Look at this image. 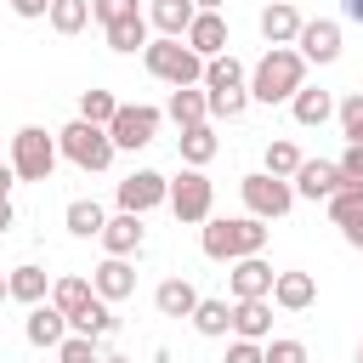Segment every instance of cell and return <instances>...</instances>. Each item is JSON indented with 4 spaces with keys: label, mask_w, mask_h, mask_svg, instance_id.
Returning <instances> with one entry per match:
<instances>
[{
    "label": "cell",
    "mask_w": 363,
    "mask_h": 363,
    "mask_svg": "<svg viewBox=\"0 0 363 363\" xmlns=\"http://www.w3.org/2000/svg\"><path fill=\"white\" fill-rule=\"evenodd\" d=\"M267 227L272 221H261V216H210L204 221V233H199V250L210 255V261H244V255H261L267 250Z\"/></svg>",
    "instance_id": "obj_1"
},
{
    "label": "cell",
    "mask_w": 363,
    "mask_h": 363,
    "mask_svg": "<svg viewBox=\"0 0 363 363\" xmlns=\"http://www.w3.org/2000/svg\"><path fill=\"white\" fill-rule=\"evenodd\" d=\"M306 85V57L295 51V45H267V57L250 68V96L255 102H289L295 91Z\"/></svg>",
    "instance_id": "obj_2"
},
{
    "label": "cell",
    "mask_w": 363,
    "mask_h": 363,
    "mask_svg": "<svg viewBox=\"0 0 363 363\" xmlns=\"http://www.w3.org/2000/svg\"><path fill=\"white\" fill-rule=\"evenodd\" d=\"M142 68H147L159 85H170V91H182V85H204V57H199L187 40H170V34H153V40H147Z\"/></svg>",
    "instance_id": "obj_3"
},
{
    "label": "cell",
    "mask_w": 363,
    "mask_h": 363,
    "mask_svg": "<svg viewBox=\"0 0 363 363\" xmlns=\"http://www.w3.org/2000/svg\"><path fill=\"white\" fill-rule=\"evenodd\" d=\"M57 147H62V159L74 164V170H85V176H102L108 164H113V136H108V125H91V119H68L62 130H57Z\"/></svg>",
    "instance_id": "obj_4"
},
{
    "label": "cell",
    "mask_w": 363,
    "mask_h": 363,
    "mask_svg": "<svg viewBox=\"0 0 363 363\" xmlns=\"http://www.w3.org/2000/svg\"><path fill=\"white\" fill-rule=\"evenodd\" d=\"M57 159H62V147H57V130L23 125V130L11 136V170H17V182H51Z\"/></svg>",
    "instance_id": "obj_5"
},
{
    "label": "cell",
    "mask_w": 363,
    "mask_h": 363,
    "mask_svg": "<svg viewBox=\"0 0 363 363\" xmlns=\"http://www.w3.org/2000/svg\"><path fill=\"white\" fill-rule=\"evenodd\" d=\"M216 210V182L199 164H182V176H170V216L182 227H204Z\"/></svg>",
    "instance_id": "obj_6"
},
{
    "label": "cell",
    "mask_w": 363,
    "mask_h": 363,
    "mask_svg": "<svg viewBox=\"0 0 363 363\" xmlns=\"http://www.w3.org/2000/svg\"><path fill=\"white\" fill-rule=\"evenodd\" d=\"M238 193H244V210L261 216V221H284V216L295 210V182H284V176H272V170L238 176Z\"/></svg>",
    "instance_id": "obj_7"
},
{
    "label": "cell",
    "mask_w": 363,
    "mask_h": 363,
    "mask_svg": "<svg viewBox=\"0 0 363 363\" xmlns=\"http://www.w3.org/2000/svg\"><path fill=\"white\" fill-rule=\"evenodd\" d=\"M159 125H164V108H153V102H119V113H113L108 136H113V147H119V153H136V147L159 142Z\"/></svg>",
    "instance_id": "obj_8"
},
{
    "label": "cell",
    "mask_w": 363,
    "mask_h": 363,
    "mask_svg": "<svg viewBox=\"0 0 363 363\" xmlns=\"http://www.w3.org/2000/svg\"><path fill=\"white\" fill-rule=\"evenodd\" d=\"M113 199H119V210L147 216V210L170 204V176H159V170H130V176L113 187Z\"/></svg>",
    "instance_id": "obj_9"
},
{
    "label": "cell",
    "mask_w": 363,
    "mask_h": 363,
    "mask_svg": "<svg viewBox=\"0 0 363 363\" xmlns=\"http://www.w3.org/2000/svg\"><path fill=\"white\" fill-rule=\"evenodd\" d=\"M289 182H295V199H312V204L323 199V204H329V199L340 193V182H346V176H340V164H335V159H301V170H295Z\"/></svg>",
    "instance_id": "obj_10"
},
{
    "label": "cell",
    "mask_w": 363,
    "mask_h": 363,
    "mask_svg": "<svg viewBox=\"0 0 363 363\" xmlns=\"http://www.w3.org/2000/svg\"><path fill=\"white\" fill-rule=\"evenodd\" d=\"M272 267L261 261V255H244V261H233L227 267V289H233V301H272Z\"/></svg>",
    "instance_id": "obj_11"
},
{
    "label": "cell",
    "mask_w": 363,
    "mask_h": 363,
    "mask_svg": "<svg viewBox=\"0 0 363 363\" xmlns=\"http://www.w3.org/2000/svg\"><path fill=\"white\" fill-rule=\"evenodd\" d=\"M91 289H96L102 301H130V295H136V267H130V255L96 261V267H91Z\"/></svg>",
    "instance_id": "obj_12"
},
{
    "label": "cell",
    "mask_w": 363,
    "mask_h": 363,
    "mask_svg": "<svg viewBox=\"0 0 363 363\" xmlns=\"http://www.w3.org/2000/svg\"><path fill=\"white\" fill-rule=\"evenodd\" d=\"M23 335H28V346H40V352H57V346L68 340V318H62V306H51V301L28 306V318H23Z\"/></svg>",
    "instance_id": "obj_13"
},
{
    "label": "cell",
    "mask_w": 363,
    "mask_h": 363,
    "mask_svg": "<svg viewBox=\"0 0 363 363\" xmlns=\"http://www.w3.org/2000/svg\"><path fill=\"white\" fill-rule=\"evenodd\" d=\"M295 51H301L306 62H335V57H340V23H335V17H312V23H301Z\"/></svg>",
    "instance_id": "obj_14"
},
{
    "label": "cell",
    "mask_w": 363,
    "mask_h": 363,
    "mask_svg": "<svg viewBox=\"0 0 363 363\" xmlns=\"http://www.w3.org/2000/svg\"><path fill=\"white\" fill-rule=\"evenodd\" d=\"M301 6L295 0H272V6H261V40L267 45H295L301 40Z\"/></svg>",
    "instance_id": "obj_15"
},
{
    "label": "cell",
    "mask_w": 363,
    "mask_h": 363,
    "mask_svg": "<svg viewBox=\"0 0 363 363\" xmlns=\"http://www.w3.org/2000/svg\"><path fill=\"white\" fill-rule=\"evenodd\" d=\"M142 244H147L142 216H130V210L108 216V227H102V250H108V255H142Z\"/></svg>",
    "instance_id": "obj_16"
},
{
    "label": "cell",
    "mask_w": 363,
    "mask_h": 363,
    "mask_svg": "<svg viewBox=\"0 0 363 363\" xmlns=\"http://www.w3.org/2000/svg\"><path fill=\"white\" fill-rule=\"evenodd\" d=\"M182 40H187L204 62H210V57H221V51L233 45V40H227V17H221V11H199V17H193V28H187Z\"/></svg>",
    "instance_id": "obj_17"
},
{
    "label": "cell",
    "mask_w": 363,
    "mask_h": 363,
    "mask_svg": "<svg viewBox=\"0 0 363 363\" xmlns=\"http://www.w3.org/2000/svg\"><path fill=\"white\" fill-rule=\"evenodd\" d=\"M102 34H108V51H119V57H136V51H147V40H153V23H147V11H136V17H119V23H108Z\"/></svg>",
    "instance_id": "obj_18"
},
{
    "label": "cell",
    "mask_w": 363,
    "mask_h": 363,
    "mask_svg": "<svg viewBox=\"0 0 363 363\" xmlns=\"http://www.w3.org/2000/svg\"><path fill=\"white\" fill-rule=\"evenodd\" d=\"M164 119H176V130H187V125H204V119H210V91H204V85H182V91H170V102H164Z\"/></svg>",
    "instance_id": "obj_19"
},
{
    "label": "cell",
    "mask_w": 363,
    "mask_h": 363,
    "mask_svg": "<svg viewBox=\"0 0 363 363\" xmlns=\"http://www.w3.org/2000/svg\"><path fill=\"white\" fill-rule=\"evenodd\" d=\"M289 113H295V125L318 130V125H329V119H335V96H329L323 85H301V91L289 96Z\"/></svg>",
    "instance_id": "obj_20"
},
{
    "label": "cell",
    "mask_w": 363,
    "mask_h": 363,
    "mask_svg": "<svg viewBox=\"0 0 363 363\" xmlns=\"http://www.w3.org/2000/svg\"><path fill=\"white\" fill-rule=\"evenodd\" d=\"M312 301H318V278H312V272H278V278H272V306L306 312Z\"/></svg>",
    "instance_id": "obj_21"
},
{
    "label": "cell",
    "mask_w": 363,
    "mask_h": 363,
    "mask_svg": "<svg viewBox=\"0 0 363 363\" xmlns=\"http://www.w3.org/2000/svg\"><path fill=\"white\" fill-rule=\"evenodd\" d=\"M193 17H199V6H193V0H147V23H153V34L182 40V34L193 28Z\"/></svg>",
    "instance_id": "obj_22"
},
{
    "label": "cell",
    "mask_w": 363,
    "mask_h": 363,
    "mask_svg": "<svg viewBox=\"0 0 363 363\" xmlns=\"http://www.w3.org/2000/svg\"><path fill=\"white\" fill-rule=\"evenodd\" d=\"M6 284H11V301H23V306L51 301V272H45V267H34V261L11 267V272H6Z\"/></svg>",
    "instance_id": "obj_23"
},
{
    "label": "cell",
    "mask_w": 363,
    "mask_h": 363,
    "mask_svg": "<svg viewBox=\"0 0 363 363\" xmlns=\"http://www.w3.org/2000/svg\"><path fill=\"white\" fill-rule=\"evenodd\" d=\"M233 335L238 340H272V301H233Z\"/></svg>",
    "instance_id": "obj_24"
},
{
    "label": "cell",
    "mask_w": 363,
    "mask_h": 363,
    "mask_svg": "<svg viewBox=\"0 0 363 363\" xmlns=\"http://www.w3.org/2000/svg\"><path fill=\"white\" fill-rule=\"evenodd\" d=\"M204 340H221V335H233V301H216V295H199V306H193V318H187Z\"/></svg>",
    "instance_id": "obj_25"
},
{
    "label": "cell",
    "mask_w": 363,
    "mask_h": 363,
    "mask_svg": "<svg viewBox=\"0 0 363 363\" xmlns=\"http://www.w3.org/2000/svg\"><path fill=\"white\" fill-rule=\"evenodd\" d=\"M153 306H159V318H193L199 289H193L187 278H164V284L153 289Z\"/></svg>",
    "instance_id": "obj_26"
},
{
    "label": "cell",
    "mask_w": 363,
    "mask_h": 363,
    "mask_svg": "<svg viewBox=\"0 0 363 363\" xmlns=\"http://www.w3.org/2000/svg\"><path fill=\"white\" fill-rule=\"evenodd\" d=\"M62 227H68L74 238H102V227H108V210H102L96 199H74V204L62 210Z\"/></svg>",
    "instance_id": "obj_27"
},
{
    "label": "cell",
    "mask_w": 363,
    "mask_h": 363,
    "mask_svg": "<svg viewBox=\"0 0 363 363\" xmlns=\"http://www.w3.org/2000/svg\"><path fill=\"white\" fill-rule=\"evenodd\" d=\"M96 301V289H91V278H74V272H62V278H51V306H62V318H74V312H85Z\"/></svg>",
    "instance_id": "obj_28"
},
{
    "label": "cell",
    "mask_w": 363,
    "mask_h": 363,
    "mask_svg": "<svg viewBox=\"0 0 363 363\" xmlns=\"http://www.w3.org/2000/svg\"><path fill=\"white\" fill-rule=\"evenodd\" d=\"M238 85H250V68L233 51H221V57L204 62V91H238Z\"/></svg>",
    "instance_id": "obj_29"
},
{
    "label": "cell",
    "mask_w": 363,
    "mask_h": 363,
    "mask_svg": "<svg viewBox=\"0 0 363 363\" xmlns=\"http://www.w3.org/2000/svg\"><path fill=\"white\" fill-rule=\"evenodd\" d=\"M176 147H182V164H199V170H204L221 142H216V130H210V119H204V125H187V130L176 136Z\"/></svg>",
    "instance_id": "obj_30"
},
{
    "label": "cell",
    "mask_w": 363,
    "mask_h": 363,
    "mask_svg": "<svg viewBox=\"0 0 363 363\" xmlns=\"http://www.w3.org/2000/svg\"><path fill=\"white\" fill-rule=\"evenodd\" d=\"M68 329H74V335H96V340H108V335L119 329V318H113V301H102V295H96L85 312H74V318H68Z\"/></svg>",
    "instance_id": "obj_31"
},
{
    "label": "cell",
    "mask_w": 363,
    "mask_h": 363,
    "mask_svg": "<svg viewBox=\"0 0 363 363\" xmlns=\"http://www.w3.org/2000/svg\"><path fill=\"white\" fill-rule=\"evenodd\" d=\"M45 23H51L57 34H79V28L91 23V0H51Z\"/></svg>",
    "instance_id": "obj_32"
},
{
    "label": "cell",
    "mask_w": 363,
    "mask_h": 363,
    "mask_svg": "<svg viewBox=\"0 0 363 363\" xmlns=\"http://www.w3.org/2000/svg\"><path fill=\"white\" fill-rule=\"evenodd\" d=\"M113 113H119V96H113V91H102V85L79 91V119H91V125H113Z\"/></svg>",
    "instance_id": "obj_33"
},
{
    "label": "cell",
    "mask_w": 363,
    "mask_h": 363,
    "mask_svg": "<svg viewBox=\"0 0 363 363\" xmlns=\"http://www.w3.org/2000/svg\"><path fill=\"white\" fill-rule=\"evenodd\" d=\"M352 216H363V182H340V193L329 199V221L346 227Z\"/></svg>",
    "instance_id": "obj_34"
},
{
    "label": "cell",
    "mask_w": 363,
    "mask_h": 363,
    "mask_svg": "<svg viewBox=\"0 0 363 363\" xmlns=\"http://www.w3.org/2000/svg\"><path fill=\"white\" fill-rule=\"evenodd\" d=\"M335 119H340V136L346 142H363V91H346L335 102Z\"/></svg>",
    "instance_id": "obj_35"
},
{
    "label": "cell",
    "mask_w": 363,
    "mask_h": 363,
    "mask_svg": "<svg viewBox=\"0 0 363 363\" xmlns=\"http://www.w3.org/2000/svg\"><path fill=\"white\" fill-rule=\"evenodd\" d=\"M301 159H306V153H301L295 142H284V136H278V142H267V170H272V176H284V182H289V176L301 170Z\"/></svg>",
    "instance_id": "obj_36"
},
{
    "label": "cell",
    "mask_w": 363,
    "mask_h": 363,
    "mask_svg": "<svg viewBox=\"0 0 363 363\" xmlns=\"http://www.w3.org/2000/svg\"><path fill=\"white\" fill-rule=\"evenodd\" d=\"M57 363H102L96 335H74V329H68V340L57 346Z\"/></svg>",
    "instance_id": "obj_37"
},
{
    "label": "cell",
    "mask_w": 363,
    "mask_h": 363,
    "mask_svg": "<svg viewBox=\"0 0 363 363\" xmlns=\"http://www.w3.org/2000/svg\"><path fill=\"white\" fill-rule=\"evenodd\" d=\"M250 102H255L250 85H238V91H210V119H238Z\"/></svg>",
    "instance_id": "obj_38"
},
{
    "label": "cell",
    "mask_w": 363,
    "mask_h": 363,
    "mask_svg": "<svg viewBox=\"0 0 363 363\" xmlns=\"http://www.w3.org/2000/svg\"><path fill=\"white\" fill-rule=\"evenodd\" d=\"M267 363H306V340L272 335V340H267Z\"/></svg>",
    "instance_id": "obj_39"
},
{
    "label": "cell",
    "mask_w": 363,
    "mask_h": 363,
    "mask_svg": "<svg viewBox=\"0 0 363 363\" xmlns=\"http://www.w3.org/2000/svg\"><path fill=\"white\" fill-rule=\"evenodd\" d=\"M136 11H142L136 0H91V17H96L102 28H108V23H119V17H136Z\"/></svg>",
    "instance_id": "obj_40"
},
{
    "label": "cell",
    "mask_w": 363,
    "mask_h": 363,
    "mask_svg": "<svg viewBox=\"0 0 363 363\" xmlns=\"http://www.w3.org/2000/svg\"><path fill=\"white\" fill-rule=\"evenodd\" d=\"M221 363H267V340H238L233 335V346H227Z\"/></svg>",
    "instance_id": "obj_41"
},
{
    "label": "cell",
    "mask_w": 363,
    "mask_h": 363,
    "mask_svg": "<svg viewBox=\"0 0 363 363\" xmlns=\"http://www.w3.org/2000/svg\"><path fill=\"white\" fill-rule=\"evenodd\" d=\"M335 164H340L346 182H363V142H346V153H340Z\"/></svg>",
    "instance_id": "obj_42"
},
{
    "label": "cell",
    "mask_w": 363,
    "mask_h": 363,
    "mask_svg": "<svg viewBox=\"0 0 363 363\" xmlns=\"http://www.w3.org/2000/svg\"><path fill=\"white\" fill-rule=\"evenodd\" d=\"M11 11H17L23 23H34V17H45V11H51V0H11Z\"/></svg>",
    "instance_id": "obj_43"
},
{
    "label": "cell",
    "mask_w": 363,
    "mask_h": 363,
    "mask_svg": "<svg viewBox=\"0 0 363 363\" xmlns=\"http://www.w3.org/2000/svg\"><path fill=\"white\" fill-rule=\"evenodd\" d=\"M340 233H346V244H352V250H357V255H363V216H352V221H346V227H340Z\"/></svg>",
    "instance_id": "obj_44"
},
{
    "label": "cell",
    "mask_w": 363,
    "mask_h": 363,
    "mask_svg": "<svg viewBox=\"0 0 363 363\" xmlns=\"http://www.w3.org/2000/svg\"><path fill=\"white\" fill-rule=\"evenodd\" d=\"M11 187H17V170H11V164H0V199H11Z\"/></svg>",
    "instance_id": "obj_45"
},
{
    "label": "cell",
    "mask_w": 363,
    "mask_h": 363,
    "mask_svg": "<svg viewBox=\"0 0 363 363\" xmlns=\"http://www.w3.org/2000/svg\"><path fill=\"white\" fill-rule=\"evenodd\" d=\"M11 221H17V210H11V199H0V233H11Z\"/></svg>",
    "instance_id": "obj_46"
},
{
    "label": "cell",
    "mask_w": 363,
    "mask_h": 363,
    "mask_svg": "<svg viewBox=\"0 0 363 363\" xmlns=\"http://www.w3.org/2000/svg\"><path fill=\"white\" fill-rule=\"evenodd\" d=\"M340 11H346L352 23H363V0H340Z\"/></svg>",
    "instance_id": "obj_47"
},
{
    "label": "cell",
    "mask_w": 363,
    "mask_h": 363,
    "mask_svg": "<svg viewBox=\"0 0 363 363\" xmlns=\"http://www.w3.org/2000/svg\"><path fill=\"white\" fill-rule=\"evenodd\" d=\"M193 6H199V11H221L227 0H193Z\"/></svg>",
    "instance_id": "obj_48"
},
{
    "label": "cell",
    "mask_w": 363,
    "mask_h": 363,
    "mask_svg": "<svg viewBox=\"0 0 363 363\" xmlns=\"http://www.w3.org/2000/svg\"><path fill=\"white\" fill-rule=\"evenodd\" d=\"M0 301H11V284H6V272H0Z\"/></svg>",
    "instance_id": "obj_49"
},
{
    "label": "cell",
    "mask_w": 363,
    "mask_h": 363,
    "mask_svg": "<svg viewBox=\"0 0 363 363\" xmlns=\"http://www.w3.org/2000/svg\"><path fill=\"white\" fill-rule=\"evenodd\" d=\"M102 363H130V357H113V352H102Z\"/></svg>",
    "instance_id": "obj_50"
},
{
    "label": "cell",
    "mask_w": 363,
    "mask_h": 363,
    "mask_svg": "<svg viewBox=\"0 0 363 363\" xmlns=\"http://www.w3.org/2000/svg\"><path fill=\"white\" fill-rule=\"evenodd\" d=\"M357 363H363V346H357Z\"/></svg>",
    "instance_id": "obj_51"
}]
</instances>
